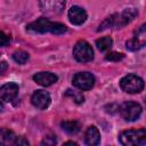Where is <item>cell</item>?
<instances>
[{
    "label": "cell",
    "instance_id": "cell-1",
    "mask_svg": "<svg viewBox=\"0 0 146 146\" xmlns=\"http://www.w3.org/2000/svg\"><path fill=\"white\" fill-rule=\"evenodd\" d=\"M27 30L31 32H36V33L50 32L52 34H63L67 31V29L64 24H60L57 22H51L44 17H40L39 19L30 23L27 25Z\"/></svg>",
    "mask_w": 146,
    "mask_h": 146
},
{
    "label": "cell",
    "instance_id": "cell-2",
    "mask_svg": "<svg viewBox=\"0 0 146 146\" xmlns=\"http://www.w3.org/2000/svg\"><path fill=\"white\" fill-rule=\"evenodd\" d=\"M119 140L124 146H140L146 144L145 129H130L119 135Z\"/></svg>",
    "mask_w": 146,
    "mask_h": 146
},
{
    "label": "cell",
    "instance_id": "cell-3",
    "mask_svg": "<svg viewBox=\"0 0 146 146\" xmlns=\"http://www.w3.org/2000/svg\"><path fill=\"white\" fill-rule=\"evenodd\" d=\"M120 87L123 91L128 94H137L143 90L144 81L141 78H139L136 74H128L121 79Z\"/></svg>",
    "mask_w": 146,
    "mask_h": 146
},
{
    "label": "cell",
    "instance_id": "cell-4",
    "mask_svg": "<svg viewBox=\"0 0 146 146\" xmlns=\"http://www.w3.org/2000/svg\"><path fill=\"white\" fill-rule=\"evenodd\" d=\"M74 58L80 63H88L94 58V50L86 40H79L73 48Z\"/></svg>",
    "mask_w": 146,
    "mask_h": 146
},
{
    "label": "cell",
    "instance_id": "cell-5",
    "mask_svg": "<svg viewBox=\"0 0 146 146\" xmlns=\"http://www.w3.org/2000/svg\"><path fill=\"white\" fill-rule=\"evenodd\" d=\"M119 112L125 121H135L141 114V106L135 102H125L120 106Z\"/></svg>",
    "mask_w": 146,
    "mask_h": 146
},
{
    "label": "cell",
    "instance_id": "cell-6",
    "mask_svg": "<svg viewBox=\"0 0 146 146\" xmlns=\"http://www.w3.org/2000/svg\"><path fill=\"white\" fill-rule=\"evenodd\" d=\"M146 46V23L143 24L133 34V36L127 41V49L135 51Z\"/></svg>",
    "mask_w": 146,
    "mask_h": 146
},
{
    "label": "cell",
    "instance_id": "cell-7",
    "mask_svg": "<svg viewBox=\"0 0 146 146\" xmlns=\"http://www.w3.org/2000/svg\"><path fill=\"white\" fill-rule=\"evenodd\" d=\"M72 82L80 90H89L95 84V76L89 72H80L73 76Z\"/></svg>",
    "mask_w": 146,
    "mask_h": 146
},
{
    "label": "cell",
    "instance_id": "cell-8",
    "mask_svg": "<svg viewBox=\"0 0 146 146\" xmlns=\"http://www.w3.org/2000/svg\"><path fill=\"white\" fill-rule=\"evenodd\" d=\"M43 13L48 15H58L62 13L65 0H38Z\"/></svg>",
    "mask_w": 146,
    "mask_h": 146
},
{
    "label": "cell",
    "instance_id": "cell-9",
    "mask_svg": "<svg viewBox=\"0 0 146 146\" xmlns=\"http://www.w3.org/2000/svg\"><path fill=\"white\" fill-rule=\"evenodd\" d=\"M138 11L136 8H127L124 9L120 15H114V26L115 27H122L127 24H129L131 21L135 19Z\"/></svg>",
    "mask_w": 146,
    "mask_h": 146
},
{
    "label": "cell",
    "instance_id": "cell-10",
    "mask_svg": "<svg viewBox=\"0 0 146 146\" xmlns=\"http://www.w3.org/2000/svg\"><path fill=\"white\" fill-rule=\"evenodd\" d=\"M32 104L39 110H46L50 104V95L46 90H36L31 97Z\"/></svg>",
    "mask_w": 146,
    "mask_h": 146
},
{
    "label": "cell",
    "instance_id": "cell-11",
    "mask_svg": "<svg viewBox=\"0 0 146 146\" xmlns=\"http://www.w3.org/2000/svg\"><path fill=\"white\" fill-rule=\"evenodd\" d=\"M18 84L14 82H9L3 84L0 88V98L2 102H11L16 98L18 94Z\"/></svg>",
    "mask_w": 146,
    "mask_h": 146
},
{
    "label": "cell",
    "instance_id": "cell-12",
    "mask_svg": "<svg viewBox=\"0 0 146 146\" xmlns=\"http://www.w3.org/2000/svg\"><path fill=\"white\" fill-rule=\"evenodd\" d=\"M68 19L74 25H81L87 19V13L79 6H73L68 10Z\"/></svg>",
    "mask_w": 146,
    "mask_h": 146
},
{
    "label": "cell",
    "instance_id": "cell-13",
    "mask_svg": "<svg viewBox=\"0 0 146 146\" xmlns=\"http://www.w3.org/2000/svg\"><path fill=\"white\" fill-rule=\"evenodd\" d=\"M33 80L43 87H49L57 81V75L50 72H39L33 75Z\"/></svg>",
    "mask_w": 146,
    "mask_h": 146
},
{
    "label": "cell",
    "instance_id": "cell-14",
    "mask_svg": "<svg viewBox=\"0 0 146 146\" xmlns=\"http://www.w3.org/2000/svg\"><path fill=\"white\" fill-rule=\"evenodd\" d=\"M84 140H86V144L87 145H97L100 140V135H99V131L98 129L95 127V125H90L88 127V129L86 130V133H84Z\"/></svg>",
    "mask_w": 146,
    "mask_h": 146
},
{
    "label": "cell",
    "instance_id": "cell-15",
    "mask_svg": "<svg viewBox=\"0 0 146 146\" xmlns=\"http://www.w3.org/2000/svg\"><path fill=\"white\" fill-rule=\"evenodd\" d=\"M62 128L68 133H76L80 130V123L78 121H63Z\"/></svg>",
    "mask_w": 146,
    "mask_h": 146
},
{
    "label": "cell",
    "instance_id": "cell-16",
    "mask_svg": "<svg viewBox=\"0 0 146 146\" xmlns=\"http://www.w3.org/2000/svg\"><path fill=\"white\" fill-rule=\"evenodd\" d=\"M113 44V40L110 36H103L100 39L96 40V46L100 51H106L108 50Z\"/></svg>",
    "mask_w": 146,
    "mask_h": 146
},
{
    "label": "cell",
    "instance_id": "cell-17",
    "mask_svg": "<svg viewBox=\"0 0 146 146\" xmlns=\"http://www.w3.org/2000/svg\"><path fill=\"white\" fill-rule=\"evenodd\" d=\"M16 138H17V136H15L11 131L6 130V129L1 130V144L2 145H7V144H14L15 145Z\"/></svg>",
    "mask_w": 146,
    "mask_h": 146
},
{
    "label": "cell",
    "instance_id": "cell-18",
    "mask_svg": "<svg viewBox=\"0 0 146 146\" xmlns=\"http://www.w3.org/2000/svg\"><path fill=\"white\" fill-rule=\"evenodd\" d=\"M13 58L16 63L18 64H25L29 59V54L23 51V50H18V51H15L14 55H13Z\"/></svg>",
    "mask_w": 146,
    "mask_h": 146
},
{
    "label": "cell",
    "instance_id": "cell-19",
    "mask_svg": "<svg viewBox=\"0 0 146 146\" xmlns=\"http://www.w3.org/2000/svg\"><path fill=\"white\" fill-rule=\"evenodd\" d=\"M123 58H124V55H123V54L115 52V51L108 52V54L106 55V59H107V60H112V62H119V60H122Z\"/></svg>",
    "mask_w": 146,
    "mask_h": 146
},
{
    "label": "cell",
    "instance_id": "cell-20",
    "mask_svg": "<svg viewBox=\"0 0 146 146\" xmlns=\"http://www.w3.org/2000/svg\"><path fill=\"white\" fill-rule=\"evenodd\" d=\"M66 96H71V97L74 99V102L78 103V104L82 103L83 99H84L83 96H82L80 92H75V91H73V90H67V91H66Z\"/></svg>",
    "mask_w": 146,
    "mask_h": 146
},
{
    "label": "cell",
    "instance_id": "cell-21",
    "mask_svg": "<svg viewBox=\"0 0 146 146\" xmlns=\"http://www.w3.org/2000/svg\"><path fill=\"white\" fill-rule=\"evenodd\" d=\"M57 143V139L55 136H46L42 140V145H55Z\"/></svg>",
    "mask_w": 146,
    "mask_h": 146
},
{
    "label": "cell",
    "instance_id": "cell-22",
    "mask_svg": "<svg viewBox=\"0 0 146 146\" xmlns=\"http://www.w3.org/2000/svg\"><path fill=\"white\" fill-rule=\"evenodd\" d=\"M0 43H1V46L2 47H5V46H7L8 43H9V41H10V36L9 35H7V34H5V32L3 31H1V33H0Z\"/></svg>",
    "mask_w": 146,
    "mask_h": 146
},
{
    "label": "cell",
    "instance_id": "cell-23",
    "mask_svg": "<svg viewBox=\"0 0 146 146\" xmlns=\"http://www.w3.org/2000/svg\"><path fill=\"white\" fill-rule=\"evenodd\" d=\"M15 145H29V141L24 137H17L16 141H15Z\"/></svg>",
    "mask_w": 146,
    "mask_h": 146
},
{
    "label": "cell",
    "instance_id": "cell-24",
    "mask_svg": "<svg viewBox=\"0 0 146 146\" xmlns=\"http://www.w3.org/2000/svg\"><path fill=\"white\" fill-rule=\"evenodd\" d=\"M6 67H7V65H6V62H2V63H1V73H3V72H5Z\"/></svg>",
    "mask_w": 146,
    "mask_h": 146
},
{
    "label": "cell",
    "instance_id": "cell-25",
    "mask_svg": "<svg viewBox=\"0 0 146 146\" xmlns=\"http://www.w3.org/2000/svg\"><path fill=\"white\" fill-rule=\"evenodd\" d=\"M65 145H78L76 143H74V141H66L65 143Z\"/></svg>",
    "mask_w": 146,
    "mask_h": 146
},
{
    "label": "cell",
    "instance_id": "cell-26",
    "mask_svg": "<svg viewBox=\"0 0 146 146\" xmlns=\"http://www.w3.org/2000/svg\"><path fill=\"white\" fill-rule=\"evenodd\" d=\"M144 103H145V106H146V97H145V99H144Z\"/></svg>",
    "mask_w": 146,
    "mask_h": 146
}]
</instances>
